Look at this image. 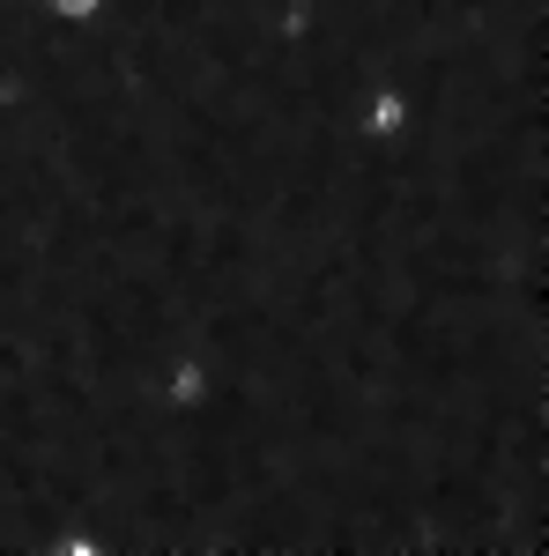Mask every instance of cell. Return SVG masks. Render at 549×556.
<instances>
[{
	"label": "cell",
	"mask_w": 549,
	"mask_h": 556,
	"mask_svg": "<svg viewBox=\"0 0 549 556\" xmlns=\"http://www.w3.org/2000/svg\"><path fill=\"white\" fill-rule=\"evenodd\" d=\"M45 15H60V23H89V15H104V0H45Z\"/></svg>",
	"instance_id": "1"
}]
</instances>
